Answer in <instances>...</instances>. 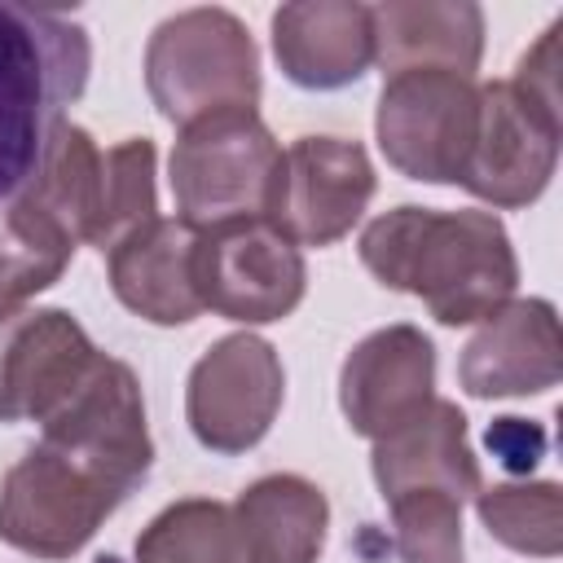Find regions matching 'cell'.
Instances as JSON below:
<instances>
[{
  "label": "cell",
  "instance_id": "6da1fadb",
  "mask_svg": "<svg viewBox=\"0 0 563 563\" xmlns=\"http://www.w3.org/2000/svg\"><path fill=\"white\" fill-rule=\"evenodd\" d=\"M361 264L387 286L418 295L440 325H471L510 303L519 260L493 211L396 207L361 229Z\"/></svg>",
  "mask_w": 563,
  "mask_h": 563
},
{
  "label": "cell",
  "instance_id": "7a4b0ae2",
  "mask_svg": "<svg viewBox=\"0 0 563 563\" xmlns=\"http://www.w3.org/2000/svg\"><path fill=\"white\" fill-rule=\"evenodd\" d=\"M88 31L48 9L0 4V207L35 176L48 136L88 88Z\"/></svg>",
  "mask_w": 563,
  "mask_h": 563
},
{
  "label": "cell",
  "instance_id": "3957f363",
  "mask_svg": "<svg viewBox=\"0 0 563 563\" xmlns=\"http://www.w3.org/2000/svg\"><path fill=\"white\" fill-rule=\"evenodd\" d=\"M559 22L528 48L510 79L479 84V132L462 189L493 207H528L545 194L559 163Z\"/></svg>",
  "mask_w": 563,
  "mask_h": 563
},
{
  "label": "cell",
  "instance_id": "277c9868",
  "mask_svg": "<svg viewBox=\"0 0 563 563\" xmlns=\"http://www.w3.org/2000/svg\"><path fill=\"white\" fill-rule=\"evenodd\" d=\"M145 88L167 123H194L220 110H255L260 53L229 9H185L154 26L145 48Z\"/></svg>",
  "mask_w": 563,
  "mask_h": 563
},
{
  "label": "cell",
  "instance_id": "5b68a950",
  "mask_svg": "<svg viewBox=\"0 0 563 563\" xmlns=\"http://www.w3.org/2000/svg\"><path fill=\"white\" fill-rule=\"evenodd\" d=\"M282 172V145L255 110H220L180 128L172 145L176 220L207 233L233 220L268 216Z\"/></svg>",
  "mask_w": 563,
  "mask_h": 563
},
{
  "label": "cell",
  "instance_id": "8992f818",
  "mask_svg": "<svg viewBox=\"0 0 563 563\" xmlns=\"http://www.w3.org/2000/svg\"><path fill=\"white\" fill-rule=\"evenodd\" d=\"M128 493L79 457L35 444L0 484V541L31 559H70L119 510Z\"/></svg>",
  "mask_w": 563,
  "mask_h": 563
},
{
  "label": "cell",
  "instance_id": "52a82bcc",
  "mask_svg": "<svg viewBox=\"0 0 563 563\" xmlns=\"http://www.w3.org/2000/svg\"><path fill=\"white\" fill-rule=\"evenodd\" d=\"M383 158L427 185H457L479 132V84L457 70L387 75L374 114Z\"/></svg>",
  "mask_w": 563,
  "mask_h": 563
},
{
  "label": "cell",
  "instance_id": "ba28073f",
  "mask_svg": "<svg viewBox=\"0 0 563 563\" xmlns=\"http://www.w3.org/2000/svg\"><path fill=\"white\" fill-rule=\"evenodd\" d=\"M194 282L202 312L211 308L216 317L242 325H268L299 308L308 268L299 246L255 216L198 233Z\"/></svg>",
  "mask_w": 563,
  "mask_h": 563
},
{
  "label": "cell",
  "instance_id": "9c48e42d",
  "mask_svg": "<svg viewBox=\"0 0 563 563\" xmlns=\"http://www.w3.org/2000/svg\"><path fill=\"white\" fill-rule=\"evenodd\" d=\"M282 391L286 374L277 347L260 334H224L189 369V431L211 453H246L268 435Z\"/></svg>",
  "mask_w": 563,
  "mask_h": 563
},
{
  "label": "cell",
  "instance_id": "30bf717a",
  "mask_svg": "<svg viewBox=\"0 0 563 563\" xmlns=\"http://www.w3.org/2000/svg\"><path fill=\"white\" fill-rule=\"evenodd\" d=\"M40 440L101 471L123 493H132L154 462V440L145 427V400L136 374L101 352L88 378L70 391V400L40 422Z\"/></svg>",
  "mask_w": 563,
  "mask_h": 563
},
{
  "label": "cell",
  "instance_id": "8fae6325",
  "mask_svg": "<svg viewBox=\"0 0 563 563\" xmlns=\"http://www.w3.org/2000/svg\"><path fill=\"white\" fill-rule=\"evenodd\" d=\"M374 163L361 141L299 136L282 150L268 224L295 246H330L352 233L374 198Z\"/></svg>",
  "mask_w": 563,
  "mask_h": 563
},
{
  "label": "cell",
  "instance_id": "7c38bea8",
  "mask_svg": "<svg viewBox=\"0 0 563 563\" xmlns=\"http://www.w3.org/2000/svg\"><path fill=\"white\" fill-rule=\"evenodd\" d=\"M84 325L62 308H18L0 321V422H44L97 365Z\"/></svg>",
  "mask_w": 563,
  "mask_h": 563
},
{
  "label": "cell",
  "instance_id": "4fadbf2b",
  "mask_svg": "<svg viewBox=\"0 0 563 563\" xmlns=\"http://www.w3.org/2000/svg\"><path fill=\"white\" fill-rule=\"evenodd\" d=\"M435 400V347L418 325L365 334L339 369V405L356 435L383 440Z\"/></svg>",
  "mask_w": 563,
  "mask_h": 563
},
{
  "label": "cell",
  "instance_id": "5bb4252c",
  "mask_svg": "<svg viewBox=\"0 0 563 563\" xmlns=\"http://www.w3.org/2000/svg\"><path fill=\"white\" fill-rule=\"evenodd\" d=\"M563 378V339L550 299H510L479 321L457 361V383L475 400L537 396Z\"/></svg>",
  "mask_w": 563,
  "mask_h": 563
},
{
  "label": "cell",
  "instance_id": "9a60e30c",
  "mask_svg": "<svg viewBox=\"0 0 563 563\" xmlns=\"http://www.w3.org/2000/svg\"><path fill=\"white\" fill-rule=\"evenodd\" d=\"M273 57L299 88L330 92L356 84L374 66L369 4L356 0H299L273 13Z\"/></svg>",
  "mask_w": 563,
  "mask_h": 563
},
{
  "label": "cell",
  "instance_id": "2e32d148",
  "mask_svg": "<svg viewBox=\"0 0 563 563\" xmlns=\"http://www.w3.org/2000/svg\"><path fill=\"white\" fill-rule=\"evenodd\" d=\"M194 251H198V229H189L176 216H154L150 224L132 229L123 242L106 251L110 286L119 303L154 325H185L202 317Z\"/></svg>",
  "mask_w": 563,
  "mask_h": 563
},
{
  "label": "cell",
  "instance_id": "e0dca14e",
  "mask_svg": "<svg viewBox=\"0 0 563 563\" xmlns=\"http://www.w3.org/2000/svg\"><path fill=\"white\" fill-rule=\"evenodd\" d=\"M369 471H374L383 501H391L409 488H444L457 501H466L484 488L479 462L466 440V413L444 396H435L400 431L374 440Z\"/></svg>",
  "mask_w": 563,
  "mask_h": 563
},
{
  "label": "cell",
  "instance_id": "ac0fdd59",
  "mask_svg": "<svg viewBox=\"0 0 563 563\" xmlns=\"http://www.w3.org/2000/svg\"><path fill=\"white\" fill-rule=\"evenodd\" d=\"M374 62L383 75L457 70L475 79L484 57V9L471 0H387L369 4Z\"/></svg>",
  "mask_w": 563,
  "mask_h": 563
},
{
  "label": "cell",
  "instance_id": "d6986e66",
  "mask_svg": "<svg viewBox=\"0 0 563 563\" xmlns=\"http://www.w3.org/2000/svg\"><path fill=\"white\" fill-rule=\"evenodd\" d=\"M229 510L251 563H317L325 550L330 501L303 475H264Z\"/></svg>",
  "mask_w": 563,
  "mask_h": 563
},
{
  "label": "cell",
  "instance_id": "ffe728a7",
  "mask_svg": "<svg viewBox=\"0 0 563 563\" xmlns=\"http://www.w3.org/2000/svg\"><path fill=\"white\" fill-rule=\"evenodd\" d=\"M136 563H251L233 510L211 497L172 501L136 537Z\"/></svg>",
  "mask_w": 563,
  "mask_h": 563
},
{
  "label": "cell",
  "instance_id": "44dd1931",
  "mask_svg": "<svg viewBox=\"0 0 563 563\" xmlns=\"http://www.w3.org/2000/svg\"><path fill=\"white\" fill-rule=\"evenodd\" d=\"M479 523L515 554L554 559L563 550V493L554 479L493 484L475 493Z\"/></svg>",
  "mask_w": 563,
  "mask_h": 563
},
{
  "label": "cell",
  "instance_id": "7402d4cb",
  "mask_svg": "<svg viewBox=\"0 0 563 563\" xmlns=\"http://www.w3.org/2000/svg\"><path fill=\"white\" fill-rule=\"evenodd\" d=\"M158 216L154 198V141L128 136L114 150L101 154V224H97V251H110L132 229L150 224Z\"/></svg>",
  "mask_w": 563,
  "mask_h": 563
},
{
  "label": "cell",
  "instance_id": "603a6c76",
  "mask_svg": "<svg viewBox=\"0 0 563 563\" xmlns=\"http://www.w3.org/2000/svg\"><path fill=\"white\" fill-rule=\"evenodd\" d=\"M405 563H462V501L444 488H409L387 501Z\"/></svg>",
  "mask_w": 563,
  "mask_h": 563
},
{
  "label": "cell",
  "instance_id": "cb8c5ba5",
  "mask_svg": "<svg viewBox=\"0 0 563 563\" xmlns=\"http://www.w3.org/2000/svg\"><path fill=\"white\" fill-rule=\"evenodd\" d=\"M53 282H57V273H53L48 264H40L35 255H26V251L4 233V224H0V321L13 317L35 290H44V286H53Z\"/></svg>",
  "mask_w": 563,
  "mask_h": 563
},
{
  "label": "cell",
  "instance_id": "d4e9b609",
  "mask_svg": "<svg viewBox=\"0 0 563 563\" xmlns=\"http://www.w3.org/2000/svg\"><path fill=\"white\" fill-rule=\"evenodd\" d=\"M488 449H497L510 471H528L541 453V431L523 418H497V427H488Z\"/></svg>",
  "mask_w": 563,
  "mask_h": 563
}]
</instances>
